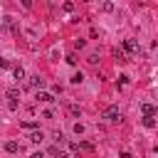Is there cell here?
<instances>
[{
  "label": "cell",
  "mask_w": 158,
  "mask_h": 158,
  "mask_svg": "<svg viewBox=\"0 0 158 158\" xmlns=\"http://www.w3.org/2000/svg\"><path fill=\"white\" fill-rule=\"evenodd\" d=\"M52 116H54V111H52V109H47V111L42 114V118H52Z\"/></svg>",
  "instance_id": "obj_18"
},
{
  "label": "cell",
  "mask_w": 158,
  "mask_h": 158,
  "mask_svg": "<svg viewBox=\"0 0 158 158\" xmlns=\"http://www.w3.org/2000/svg\"><path fill=\"white\" fill-rule=\"evenodd\" d=\"M7 99L10 101H17L20 99V89H7Z\"/></svg>",
  "instance_id": "obj_8"
},
{
  "label": "cell",
  "mask_w": 158,
  "mask_h": 158,
  "mask_svg": "<svg viewBox=\"0 0 158 158\" xmlns=\"http://www.w3.org/2000/svg\"><path fill=\"white\" fill-rule=\"evenodd\" d=\"M143 126L146 128H156V118L153 116H143Z\"/></svg>",
  "instance_id": "obj_10"
},
{
  "label": "cell",
  "mask_w": 158,
  "mask_h": 158,
  "mask_svg": "<svg viewBox=\"0 0 158 158\" xmlns=\"http://www.w3.org/2000/svg\"><path fill=\"white\" fill-rule=\"evenodd\" d=\"M81 81H84V74H81V72H77V74L72 77V84H81Z\"/></svg>",
  "instance_id": "obj_14"
},
{
  "label": "cell",
  "mask_w": 158,
  "mask_h": 158,
  "mask_svg": "<svg viewBox=\"0 0 158 158\" xmlns=\"http://www.w3.org/2000/svg\"><path fill=\"white\" fill-rule=\"evenodd\" d=\"M121 158H131V153H126V151H123V153H121Z\"/></svg>",
  "instance_id": "obj_22"
},
{
  "label": "cell",
  "mask_w": 158,
  "mask_h": 158,
  "mask_svg": "<svg viewBox=\"0 0 158 158\" xmlns=\"http://www.w3.org/2000/svg\"><path fill=\"white\" fill-rule=\"evenodd\" d=\"M30 158H44V156H42V151H37V153H32Z\"/></svg>",
  "instance_id": "obj_20"
},
{
  "label": "cell",
  "mask_w": 158,
  "mask_h": 158,
  "mask_svg": "<svg viewBox=\"0 0 158 158\" xmlns=\"http://www.w3.org/2000/svg\"><path fill=\"white\" fill-rule=\"evenodd\" d=\"M114 57H116V62H128V59H126V52H123V49H118V47L114 49Z\"/></svg>",
  "instance_id": "obj_7"
},
{
  "label": "cell",
  "mask_w": 158,
  "mask_h": 158,
  "mask_svg": "<svg viewBox=\"0 0 158 158\" xmlns=\"http://www.w3.org/2000/svg\"><path fill=\"white\" fill-rule=\"evenodd\" d=\"M156 111H158V109H156Z\"/></svg>",
  "instance_id": "obj_23"
},
{
  "label": "cell",
  "mask_w": 158,
  "mask_h": 158,
  "mask_svg": "<svg viewBox=\"0 0 158 158\" xmlns=\"http://www.w3.org/2000/svg\"><path fill=\"white\" fill-rule=\"evenodd\" d=\"M5 151H7V153H17V151H20V143H17V141H7V143H5Z\"/></svg>",
  "instance_id": "obj_6"
},
{
  "label": "cell",
  "mask_w": 158,
  "mask_h": 158,
  "mask_svg": "<svg viewBox=\"0 0 158 158\" xmlns=\"http://www.w3.org/2000/svg\"><path fill=\"white\" fill-rule=\"evenodd\" d=\"M141 111H143V116H153V114H156V109H153L151 104H143V106H141Z\"/></svg>",
  "instance_id": "obj_9"
},
{
  "label": "cell",
  "mask_w": 158,
  "mask_h": 158,
  "mask_svg": "<svg viewBox=\"0 0 158 158\" xmlns=\"http://www.w3.org/2000/svg\"><path fill=\"white\" fill-rule=\"evenodd\" d=\"M52 138H54V141H57L59 146L64 143V133H62V131H54V133H52Z\"/></svg>",
  "instance_id": "obj_13"
},
{
  "label": "cell",
  "mask_w": 158,
  "mask_h": 158,
  "mask_svg": "<svg viewBox=\"0 0 158 158\" xmlns=\"http://www.w3.org/2000/svg\"><path fill=\"white\" fill-rule=\"evenodd\" d=\"M86 62H89V64H99V54H89Z\"/></svg>",
  "instance_id": "obj_15"
},
{
  "label": "cell",
  "mask_w": 158,
  "mask_h": 158,
  "mask_svg": "<svg viewBox=\"0 0 158 158\" xmlns=\"http://www.w3.org/2000/svg\"><path fill=\"white\" fill-rule=\"evenodd\" d=\"M12 74H15V79H17V81H20V79H25V69H22V67H15V69H12Z\"/></svg>",
  "instance_id": "obj_12"
},
{
  "label": "cell",
  "mask_w": 158,
  "mask_h": 158,
  "mask_svg": "<svg viewBox=\"0 0 158 158\" xmlns=\"http://www.w3.org/2000/svg\"><path fill=\"white\" fill-rule=\"evenodd\" d=\"M27 138H30L32 143H42V138H44V136H42V131H30V136H27Z\"/></svg>",
  "instance_id": "obj_5"
},
{
  "label": "cell",
  "mask_w": 158,
  "mask_h": 158,
  "mask_svg": "<svg viewBox=\"0 0 158 158\" xmlns=\"http://www.w3.org/2000/svg\"><path fill=\"white\" fill-rule=\"evenodd\" d=\"M123 49H126L128 54H136V52H138V42H136V40H123Z\"/></svg>",
  "instance_id": "obj_2"
},
{
  "label": "cell",
  "mask_w": 158,
  "mask_h": 158,
  "mask_svg": "<svg viewBox=\"0 0 158 158\" xmlns=\"http://www.w3.org/2000/svg\"><path fill=\"white\" fill-rule=\"evenodd\" d=\"M37 101H44V104H52V101H57L54 99V94H49V91H37V96H35Z\"/></svg>",
  "instance_id": "obj_4"
},
{
  "label": "cell",
  "mask_w": 158,
  "mask_h": 158,
  "mask_svg": "<svg viewBox=\"0 0 158 158\" xmlns=\"http://www.w3.org/2000/svg\"><path fill=\"white\" fill-rule=\"evenodd\" d=\"M37 126H40L37 121H25V123H22V128H27V131H40Z\"/></svg>",
  "instance_id": "obj_11"
},
{
  "label": "cell",
  "mask_w": 158,
  "mask_h": 158,
  "mask_svg": "<svg viewBox=\"0 0 158 158\" xmlns=\"http://www.w3.org/2000/svg\"><path fill=\"white\" fill-rule=\"evenodd\" d=\"M27 84H30V86H32V89H42V86H44V79H42V77H40V74H32V77H30V81H27Z\"/></svg>",
  "instance_id": "obj_3"
},
{
  "label": "cell",
  "mask_w": 158,
  "mask_h": 158,
  "mask_svg": "<svg viewBox=\"0 0 158 158\" xmlns=\"http://www.w3.org/2000/svg\"><path fill=\"white\" fill-rule=\"evenodd\" d=\"M67 64H77V57L74 54H67Z\"/></svg>",
  "instance_id": "obj_17"
},
{
  "label": "cell",
  "mask_w": 158,
  "mask_h": 158,
  "mask_svg": "<svg viewBox=\"0 0 158 158\" xmlns=\"http://www.w3.org/2000/svg\"><path fill=\"white\" fill-rule=\"evenodd\" d=\"M57 158H69V156H67L64 151H59V156H57Z\"/></svg>",
  "instance_id": "obj_21"
},
{
  "label": "cell",
  "mask_w": 158,
  "mask_h": 158,
  "mask_svg": "<svg viewBox=\"0 0 158 158\" xmlns=\"http://www.w3.org/2000/svg\"><path fill=\"white\" fill-rule=\"evenodd\" d=\"M49 156H54V158H57V156H59V148H57V146H52V148H49Z\"/></svg>",
  "instance_id": "obj_19"
},
{
  "label": "cell",
  "mask_w": 158,
  "mask_h": 158,
  "mask_svg": "<svg viewBox=\"0 0 158 158\" xmlns=\"http://www.w3.org/2000/svg\"><path fill=\"white\" fill-rule=\"evenodd\" d=\"M118 106H106L104 111H101V118H106V121H118Z\"/></svg>",
  "instance_id": "obj_1"
},
{
  "label": "cell",
  "mask_w": 158,
  "mask_h": 158,
  "mask_svg": "<svg viewBox=\"0 0 158 158\" xmlns=\"http://www.w3.org/2000/svg\"><path fill=\"white\" fill-rule=\"evenodd\" d=\"M74 47H77V49H81V47H84V40H81V37H77V40H74Z\"/></svg>",
  "instance_id": "obj_16"
}]
</instances>
